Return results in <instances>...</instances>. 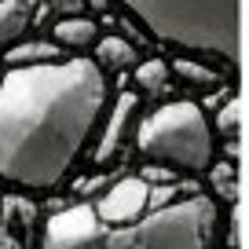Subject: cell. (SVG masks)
<instances>
[{"instance_id":"obj_4","label":"cell","mask_w":249,"mask_h":249,"mask_svg":"<svg viewBox=\"0 0 249 249\" xmlns=\"http://www.w3.org/2000/svg\"><path fill=\"white\" fill-rule=\"evenodd\" d=\"M136 150L147 161L176 172H209L216 161V132L198 103L169 99L140 121Z\"/></svg>"},{"instance_id":"obj_15","label":"cell","mask_w":249,"mask_h":249,"mask_svg":"<svg viewBox=\"0 0 249 249\" xmlns=\"http://www.w3.org/2000/svg\"><path fill=\"white\" fill-rule=\"evenodd\" d=\"M44 8L52 11L55 18H66V15H81V11H85V0H44Z\"/></svg>"},{"instance_id":"obj_14","label":"cell","mask_w":249,"mask_h":249,"mask_svg":"<svg viewBox=\"0 0 249 249\" xmlns=\"http://www.w3.org/2000/svg\"><path fill=\"white\" fill-rule=\"evenodd\" d=\"M238 95H227L224 99V107L216 110V121H213V132L216 136H224L227 143H238V132H242V114H238Z\"/></svg>"},{"instance_id":"obj_9","label":"cell","mask_w":249,"mask_h":249,"mask_svg":"<svg viewBox=\"0 0 249 249\" xmlns=\"http://www.w3.org/2000/svg\"><path fill=\"white\" fill-rule=\"evenodd\" d=\"M95 62H99L103 73H124V70H132L136 62H140V52H136V44L128 37L110 33V37L95 40Z\"/></svg>"},{"instance_id":"obj_7","label":"cell","mask_w":249,"mask_h":249,"mask_svg":"<svg viewBox=\"0 0 249 249\" xmlns=\"http://www.w3.org/2000/svg\"><path fill=\"white\" fill-rule=\"evenodd\" d=\"M169 70L179 85L198 88V92H220L227 85V70H220L216 62H209V59H198V55H179Z\"/></svg>"},{"instance_id":"obj_12","label":"cell","mask_w":249,"mask_h":249,"mask_svg":"<svg viewBox=\"0 0 249 249\" xmlns=\"http://www.w3.org/2000/svg\"><path fill=\"white\" fill-rule=\"evenodd\" d=\"M33 15L26 0H0V48H11L22 40V33L30 30Z\"/></svg>"},{"instance_id":"obj_3","label":"cell","mask_w":249,"mask_h":249,"mask_svg":"<svg viewBox=\"0 0 249 249\" xmlns=\"http://www.w3.org/2000/svg\"><path fill=\"white\" fill-rule=\"evenodd\" d=\"M154 40L216 62L238 77L242 0H121Z\"/></svg>"},{"instance_id":"obj_2","label":"cell","mask_w":249,"mask_h":249,"mask_svg":"<svg viewBox=\"0 0 249 249\" xmlns=\"http://www.w3.org/2000/svg\"><path fill=\"white\" fill-rule=\"evenodd\" d=\"M213 234L216 202L183 195L121 224L103 220L95 205H70L44 224L40 249H209Z\"/></svg>"},{"instance_id":"obj_11","label":"cell","mask_w":249,"mask_h":249,"mask_svg":"<svg viewBox=\"0 0 249 249\" xmlns=\"http://www.w3.org/2000/svg\"><path fill=\"white\" fill-rule=\"evenodd\" d=\"M4 59H8V66H44V62H59L66 55L55 40H18L4 52Z\"/></svg>"},{"instance_id":"obj_8","label":"cell","mask_w":249,"mask_h":249,"mask_svg":"<svg viewBox=\"0 0 249 249\" xmlns=\"http://www.w3.org/2000/svg\"><path fill=\"white\" fill-rule=\"evenodd\" d=\"M99 22H95L92 15H66V18H55L52 26V40L59 48H66V52H88V48H95V40H99Z\"/></svg>"},{"instance_id":"obj_6","label":"cell","mask_w":249,"mask_h":249,"mask_svg":"<svg viewBox=\"0 0 249 249\" xmlns=\"http://www.w3.org/2000/svg\"><path fill=\"white\" fill-rule=\"evenodd\" d=\"M150 205V183L147 179H121L117 187H110V195L95 205L103 220L121 224V220H136Z\"/></svg>"},{"instance_id":"obj_10","label":"cell","mask_w":249,"mask_h":249,"mask_svg":"<svg viewBox=\"0 0 249 249\" xmlns=\"http://www.w3.org/2000/svg\"><path fill=\"white\" fill-rule=\"evenodd\" d=\"M132 81H136V95H150V99H158V95L169 92L172 85V70L165 59H140L132 66Z\"/></svg>"},{"instance_id":"obj_13","label":"cell","mask_w":249,"mask_h":249,"mask_svg":"<svg viewBox=\"0 0 249 249\" xmlns=\"http://www.w3.org/2000/svg\"><path fill=\"white\" fill-rule=\"evenodd\" d=\"M209 176H213V195L220 202L234 205V198H238V169H234V161H213Z\"/></svg>"},{"instance_id":"obj_5","label":"cell","mask_w":249,"mask_h":249,"mask_svg":"<svg viewBox=\"0 0 249 249\" xmlns=\"http://www.w3.org/2000/svg\"><path fill=\"white\" fill-rule=\"evenodd\" d=\"M140 95L136 92H121L114 103H110V121L103 128V140L95 147V161L107 165L110 158H117L128 143H136V132H140Z\"/></svg>"},{"instance_id":"obj_1","label":"cell","mask_w":249,"mask_h":249,"mask_svg":"<svg viewBox=\"0 0 249 249\" xmlns=\"http://www.w3.org/2000/svg\"><path fill=\"white\" fill-rule=\"evenodd\" d=\"M107 107L110 81L95 59L11 66L0 77V176L26 191L59 187Z\"/></svg>"},{"instance_id":"obj_16","label":"cell","mask_w":249,"mask_h":249,"mask_svg":"<svg viewBox=\"0 0 249 249\" xmlns=\"http://www.w3.org/2000/svg\"><path fill=\"white\" fill-rule=\"evenodd\" d=\"M85 4H92V8H99V11H103V8L110 4V0H85Z\"/></svg>"}]
</instances>
